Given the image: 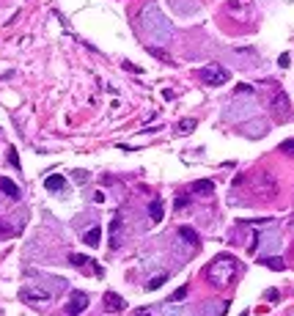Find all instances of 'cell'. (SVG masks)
Segmentation results:
<instances>
[{"label": "cell", "mask_w": 294, "mask_h": 316, "mask_svg": "<svg viewBox=\"0 0 294 316\" xmlns=\"http://www.w3.org/2000/svg\"><path fill=\"white\" fill-rule=\"evenodd\" d=\"M165 281H168V275H157L154 281H148V283H146V289H148V292H154V289H160Z\"/></svg>", "instance_id": "cell-23"}, {"label": "cell", "mask_w": 294, "mask_h": 316, "mask_svg": "<svg viewBox=\"0 0 294 316\" xmlns=\"http://www.w3.org/2000/svg\"><path fill=\"white\" fill-rule=\"evenodd\" d=\"M121 228H124V223H121V212H116L110 220V250H119L121 247Z\"/></svg>", "instance_id": "cell-9"}, {"label": "cell", "mask_w": 294, "mask_h": 316, "mask_svg": "<svg viewBox=\"0 0 294 316\" xmlns=\"http://www.w3.org/2000/svg\"><path fill=\"white\" fill-rule=\"evenodd\" d=\"M239 269H242V264L234 259L231 253H220V256H215V259L209 261V267L203 269V275H206V281H209L215 289H228L234 281H237Z\"/></svg>", "instance_id": "cell-2"}, {"label": "cell", "mask_w": 294, "mask_h": 316, "mask_svg": "<svg viewBox=\"0 0 294 316\" xmlns=\"http://www.w3.org/2000/svg\"><path fill=\"white\" fill-rule=\"evenodd\" d=\"M17 231H20L17 225H8V220H0V239H6V237H14Z\"/></svg>", "instance_id": "cell-22"}, {"label": "cell", "mask_w": 294, "mask_h": 316, "mask_svg": "<svg viewBox=\"0 0 294 316\" xmlns=\"http://www.w3.org/2000/svg\"><path fill=\"white\" fill-rule=\"evenodd\" d=\"M187 297V286H182V289H176L173 294L168 297V302H179V300H184Z\"/></svg>", "instance_id": "cell-24"}, {"label": "cell", "mask_w": 294, "mask_h": 316, "mask_svg": "<svg viewBox=\"0 0 294 316\" xmlns=\"http://www.w3.org/2000/svg\"><path fill=\"white\" fill-rule=\"evenodd\" d=\"M261 264L264 267H270V269H275V272H280V269H286V264H283V259H278V256H270V259H261Z\"/></svg>", "instance_id": "cell-20"}, {"label": "cell", "mask_w": 294, "mask_h": 316, "mask_svg": "<svg viewBox=\"0 0 294 316\" xmlns=\"http://www.w3.org/2000/svg\"><path fill=\"white\" fill-rule=\"evenodd\" d=\"M280 151H283V154H289V157H294V138H292V141L280 143Z\"/></svg>", "instance_id": "cell-25"}, {"label": "cell", "mask_w": 294, "mask_h": 316, "mask_svg": "<svg viewBox=\"0 0 294 316\" xmlns=\"http://www.w3.org/2000/svg\"><path fill=\"white\" fill-rule=\"evenodd\" d=\"M69 264H74V267H80V269H88V267H94V272H97V275H102V269L97 267V261L85 259V256H80V253H72V256H69Z\"/></svg>", "instance_id": "cell-11"}, {"label": "cell", "mask_w": 294, "mask_h": 316, "mask_svg": "<svg viewBox=\"0 0 294 316\" xmlns=\"http://www.w3.org/2000/svg\"><path fill=\"white\" fill-rule=\"evenodd\" d=\"M0 193L6 198H11V201H20V187L11 179H0Z\"/></svg>", "instance_id": "cell-14"}, {"label": "cell", "mask_w": 294, "mask_h": 316, "mask_svg": "<svg viewBox=\"0 0 294 316\" xmlns=\"http://www.w3.org/2000/svg\"><path fill=\"white\" fill-rule=\"evenodd\" d=\"M289 225H292V228H294V215H289Z\"/></svg>", "instance_id": "cell-32"}, {"label": "cell", "mask_w": 294, "mask_h": 316, "mask_svg": "<svg viewBox=\"0 0 294 316\" xmlns=\"http://www.w3.org/2000/svg\"><path fill=\"white\" fill-rule=\"evenodd\" d=\"M179 239H182V242H187L190 247H198V242H201V239H198V234L193 231L190 225H182V228H179Z\"/></svg>", "instance_id": "cell-17"}, {"label": "cell", "mask_w": 294, "mask_h": 316, "mask_svg": "<svg viewBox=\"0 0 294 316\" xmlns=\"http://www.w3.org/2000/svg\"><path fill=\"white\" fill-rule=\"evenodd\" d=\"M253 193L259 198H275L278 195V179H275L270 170H259V173L253 176Z\"/></svg>", "instance_id": "cell-3"}, {"label": "cell", "mask_w": 294, "mask_h": 316, "mask_svg": "<svg viewBox=\"0 0 294 316\" xmlns=\"http://www.w3.org/2000/svg\"><path fill=\"white\" fill-rule=\"evenodd\" d=\"M124 69H129V72H135V74H140V72H143V69H140V66H132V63H124Z\"/></svg>", "instance_id": "cell-30"}, {"label": "cell", "mask_w": 294, "mask_h": 316, "mask_svg": "<svg viewBox=\"0 0 294 316\" xmlns=\"http://www.w3.org/2000/svg\"><path fill=\"white\" fill-rule=\"evenodd\" d=\"M8 162H11L14 168H20V160H17V151H14V148H8Z\"/></svg>", "instance_id": "cell-27"}, {"label": "cell", "mask_w": 294, "mask_h": 316, "mask_svg": "<svg viewBox=\"0 0 294 316\" xmlns=\"http://www.w3.org/2000/svg\"><path fill=\"white\" fill-rule=\"evenodd\" d=\"M190 190H193L196 195H212V193H215V182H212V179H201V182H196Z\"/></svg>", "instance_id": "cell-16"}, {"label": "cell", "mask_w": 294, "mask_h": 316, "mask_svg": "<svg viewBox=\"0 0 294 316\" xmlns=\"http://www.w3.org/2000/svg\"><path fill=\"white\" fill-rule=\"evenodd\" d=\"M74 176H77V182H80V184H83V182H88V173H83V170H77Z\"/></svg>", "instance_id": "cell-31"}, {"label": "cell", "mask_w": 294, "mask_h": 316, "mask_svg": "<svg viewBox=\"0 0 294 316\" xmlns=\"http://www.w3.org/2000/svg\"><path fill=\"white\" fill-rule=\"evenodd\" d=\"M20 300L28 305H47L52 302V292L47 289H20Z\"/></svg>", "instance_id": "cell-6"}, {"label": "cell", "mask_w": 294, "mask_h": 316, "mask_svg": "<svg viewBox=\"0 0 294 316\" xmlns=\"http://www.w3.org/2000/svg\"><path fill=\"white\" fill-rule=\"evenodd\" d=\"M99 239H102V228H99V225H91V228L83 234V242L88 247H99Z\"/></svg>", "instance_id": "cell-15"}, {"label": "cell", "mask_w": 294, "mask_h": 316, "mask_svg": "<svg viewBox=\"0 0 294 316\" xmlns=\"http://www.w3.org/2000/svg\"><path fill=\"white\" fill-rule=\"evenodd\" d=\"M228 77H231L228 69H223L220 63H209V66H203V69H201V80L206 85H225V83H228Z\"/></svg>", "instance_id": "cell-5"}, {"label": "cell", "mask_w": 294, "mask_h": 316, "mask_svg": "<svg viewBox=\"0 0 294 316\" xmlns=\"http://www.w3.org/2000/svg\"><path fill=\"white\" fill-rule=\"evenodd\" d=\"M267 107H270L278 119H289V113H292L289 94L280 91V88H270V91H267Z\"/></svg>", "instance_id": "cell-4"}, {"label": "cell", "mask_w": 294, "mask_h": 316, "mask_svg": "<svg viewBox=\"0 0 294 316\" xmlns=\"http://www.w3.org/2000/svg\"><path fill=\"white\" fill-rule=\"evenodd\" d=\"M289 61H292V58H289V55H286V52H283V55H280V58H278V63H280V66H283V69H286V66H289Z\"/></svg>", "instance_id": "cell-28"}, {"label": "cell", "mask_w": 294, "mask_h": 316, "mask_svg": "<svg viewBox=\"0 0 294 316\" xmlns=\"http://www.w3.org/2000/svg\"><path fill=\"white\" fill-rule=\"evenodd\" d=\"M225 11H228V14L234 17V20H250L253 17V3L250 0H228V3H225Z\"/></svg>", "instance_id": "cell-7"}, {"label": "cell", "mask_w": 294, "mask_h": 316, "mask_svg": "<svg viewBox=\"0 0 294 316\" xmlns=\"http://www.w3.org/2000/svg\"><path fill=\"white\" fill-rule=\"evenodd\" d=\"M187 204H190V198L187 195H179V198H176V209H187Z\"/></svg>", "instance_id": "cell-26"}, {"label": "cell", "mask_w": 294, "mask_h": 316, "mask_svg": "<svg viewBox=\"0 0 294 316\" xmlns=\"http://www.w3.org/2000/svg\"><path fill=\"white\" fill-rule=\"evenodd\" d=\"M132 316H151V311H148V308H138Z\"/></svg>", "instance_id": "cell-29"}, {"label": "cell", "mask_w": 294, "mask_h": 316, "mask_svg": "<svg viewBox=\"0 0 294 316\" xmlns=\"http://www.w3.org/2000/svg\"><path fill=\"white\" fill-rule=\"evenodd\" d=\"M225 308H228V302H206V314L201 316H225Z\"/></svg>", "instance_id": "cell-19"}, {"label": "cell", "mask_w": 294, "mask_h": 316, "mask_svg": "<svg viewBox=\"0 0 294 316\" xmlns=\"http://www.w3.org/2000/svg\"><path fill=\"white\" fill-rule=\"evenodd\" d=\"M162 215H165L162 201H160V198H154V201L148 204V218H151V223H162Z\"/></svg>", "instance_id": "cell-18"}, {"label": "cell", "mask_w": 294, "mask_h": 316, "mask_svg": "<svg viewBox=\"0 0 294 316\" xmlns=\"http://www.w3.org/2000/svg\"><path fill=\"white\" fill-rule=\"evenodd\" d=\"M193 129H196V119H182L179 124H176V132L179 135H190Z\"/></svg>", "instance_id": "cell-21"}, {"label": "cell", "mask_w": 294, "mask_h": 316, "mask_svg": "<svg viewBox=\"0 0 294 316\" xmlns=\"http://www.w3.org/2000/svg\"><path fill=\"white\" fill-rule=\"evenodd\" d=\"M138 25H140V33L146 36V42L160 44V47L173 42V25H171V20L162 14L154 3H146V6L140 8Z\"/></svg>", "instance_id": "cell-1"}, {"label": "cell", "mask_w": 294, "mask_h": 316, "mask_svg": "<svg viewBox=\"0 0 294 316\" xmlns=\"http://www.w3.org/2000/svg\"><path fill=\"white\" fill-rule=\"evenodd\" d=\"M44 187L49 190V193H61V190H66V179H63L61 173H52L44 179Z\"/></svg>", "instance_id": "cell-13"}, {"label": "cell", "mask_w": 294, "mask_h": 316, "mask_svg": "<svg viewBox=\"0 0 294 316\" xmlns=\"http://www.w3.org/2000/svg\"><path fill=\"white\" fill-rule=\"evenodd\" d=\"M105 308L110 311V314H119V311H124L126 308V302H124V297L121 294H116V292H105Z\"/></svg>", "instance_id": "cell-10"}, {"label": "cell", "mask_w": 294, "mask_h": 316, "mask_svg": "<svg viewBox=\"0 0 294 316\" xmlns=\"http://www.w3.org/2000/svg\"><path fill=\"white\" fill-rule=\"evenodd\" d=\"M242 132H245L247 138H261V135L267 132V124L264 121H247V124L242 126Z\"/></svg>", "instance_id": "cell-12"}, {"label": "cell", "mask_w": 294, "mask_h": 316, "mask_svg": "<svg viewBox=\"0 0 294 316\" xmlns=\"http://www.w3.org/2000/svg\"><path fill=\"white\" fill-rule=\"evenodd\" d=\"M85 308H88V294L80 292V289H74L69 297V305H66V316H80Z\"/></svg>", "instance_id": "cell-8"}]
</instances>
